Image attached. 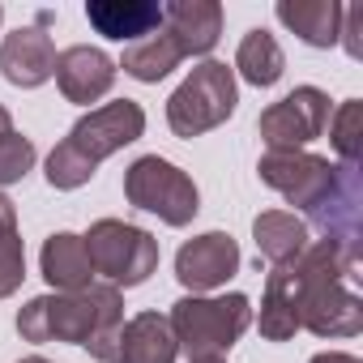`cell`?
<instances>
[{
    "label": "cell",
    "instance_id": "cell-14",
    "mask_svg": "<svg viewBox=\"0 0 363 363\" xmlns=\"http://www.w3.org/2000/svg\"><path fill=\"white\" fill-rule=\"evenodd\" d=\"M86 18L103 39H116V43H141L154 30H162L158 0H90Z\"/></svg>",
    "mask_w": 363,
    "mask_h": 363
},
{
    "label": "cell",
    "instance_id": "cell-18",
    "mask_svg": "<svg viewBox=\"0 0 363 363\" xmlns=\"http://www.w3.org/2000/svg\"><path fill=\"white\" fill-rule=\"evenodd\" d=\"M274 13L308 48H337V30H342V5L337 0H278Z\"/></svg>",
    "mask_w": 363,
    "mask_h": 363
},
{
    "label": "cell",
    "instance_id": "cell-9",
    "mask_svg": "<svg viewBox=\"0 0 363 363\" xmlns=\"http://www.w3.org/2000/svg\"><path fill=\"white\" fill-rule=\"evenodd\" d=\"M141 133H145V111H141V103L116 99V103H103V107L86 111V116L69 128L65 141H69L82 158H90V162L99 167L103 158H111V154H120L124 145H133Z\"/></svg>",
    "mask_w": 363,
    "mask_h": 363
},
{
    "label": "cell",
    "instance_id": "cell-10",
    "mask_svg": "<svg viewBox=\"0 0 363 363\" xmlns=\"http://www.w3.org/2000/svg\"><path fill=\"white\" fill-rule=\"evenodd\" d=\"M235 274H240V244L227 231L193 235L175 252V278L189 295H210V291L227 286Z\"/></svg>",
    "mask_w": 363,
    "mask_h": 363
},
{
    "label": "cell",
    "instance_id": "cell-12",
    "mask_svg": "<svg viewBox=\"0 0 363 363\" xmlns=\"http://www.w3.org/2000/svg\"><path fill=\"white\" fill-rule=\"evenodd\" d=\"M116 60L103 52V48H90V43H77V48H65L56 52V86L69 103H99L111 86H116Z\"/></svg>",
    "mask_w": 363,
    "mask_h": 363
},
{
    "label": "cell",
    "instance_id": "cell-22",
    "mask_svg": "<svg viewBox=\"0 0 363 363\" xmlns=\"http://www.w3.org/2000/svg\"><path fill=\"white\" fill-rule=\"evenodd\" d=\"M26 282V248L18 231V206L0 193V299H9Z\"/></svg>",
    "mask_w": 363,
    "mask_h": 363
},
{
    "label": "cell",
    "instance_id": "cell-5",
    "mask_svg": "<svg viewBox=\"0 0 363 363\" xmlns=\"http://www.w3.org/2000/svg\"><path fill=\"white\" fill-rule=\"evenodd\" d=\"M82 240H86L94 278H99V282H111L116 291L141 286V282L158 269V240H154L150 231L133 227V223L99 218V223H90V231H86Z\"/></svg>",
    "mask_w": 363,
    "mask_h": 363
},
{
    "label": "cell",
    "instance_id": "cell-27",
    "mask_svg": "<svg viewBox=\"0 0 363 363\" xmlns=\"http://www.w3.org/2000/svg\"><path fill=\"white\" fill-rule=\"evenodd\" d=\"M308 363H363V359L350 354V350H320V354H312Z\"/></svg>",
    "mask_w": 363,
    "mask_h": 363
},
{
    "label": "cell",
    "instance_id": "cell-20",
    "mask_svg": "<svg viewBox=\"0 0 363 363\" xmlns=\"http://www.w3.org/2000/svg\"><path fill=\"white\" fill-rule=\"evenodd\" d=\"M179 60H184V52L175 48V39H171L167 30H154L150 39H141V43H128L116 69H124L133 82L158 86L167 73H175V69H179Z\"/></svg>",
    "mask_w": 363,
    "mask_h": 363
},
{
    "label": "cell",
    "instance_id": "cell-6",
    "mask_svg": "<svg viewBox=\"0 0 363 363\" xmlns=\"http://www.w3.org/2000/svg\"><path fill=\"white\" fill-rule=\"evenodd\" d=\"M257 175H261V184H269L274 193L286 197V206L308 214L325 201V193L333 184V162L325 154H308V150H265L257 162Z\"/></svg>",
    "mask_w": 363,
    "mask_h": 363
},
{
    "label": "cell",
    "instance_id": "cell-21",
    "mask_svg": "<svg viewBox=\"0 0 363 363\" xmlns=\"http://www.w3.org/2000/svg\"><path fill=\"white\" fill-rule=\"evenodd\" d=\"M235 69H240V77H244L248 86L269 90V86L282 82V73H286V56H282L278 39H274L269 30L257 26V30H248V35L240 39V48H235Z\"/></svg>",
    "mask_w": 363,
    "mask_h": 363
},
{
    "label": "cell",
    "instance_id": "cell-15",
    "mask_svg": "<svg viewBox=\"0 0 363 363\" xmlns=\"http://www.w3.org/2000/svg\"><path fill=\"white\" fill-rule=\"evenodd\" d=\"M39 269H43L52 291H86L94 282V265H90L86 240L73 235V231H56V235L43 240Z\"/></svg>",
    "mask_w": 363,
    "mask_h": 363
},
{
    "label": "cell",
    "instance_id": "cell-8",
    "mask_svg": "<svg viewBox=\"0 0 363 363\" xmlns=\"http://www.w3.org/2000/svg\"><path fill=\"white\" fill-rule=\"evenodd\" d=\"M308 231L316 227L320 240L337 248H359L363 252V167L333 162V184L316 210H308Z\"/></svg>",
    "mask_w": 363,
    "mask_h": 363
},
{
    "label": "cell",
    "instance_id": "cell-24",
    "mask_svg": "<svg viewBox=\"0 0 363 363\" xmlns=\"http://www.w3.org/2000/svg\"><path fill=\"white\" fill-rule=\"evenodd\" d=\"M94 171H99V167H94L90 158H82L69 141H60V145L48 154V184H52L56 193H73V189L90 184Z\"/></svg>",
    "mask_w": 363,
    "mask_h": 363
},
{
    "label": "cell",
    "instance_id": "cell-1",
    "mask_svg": "<svg viewBox=\"0 0 363 363\" xmlns=\"http://www.w3.org/2000/svg\"><path fill=\"white\" fill-rule=\"evenodd\" d=\"M22 342H69L86 346L99 363H120L124 333V291L111 282H90L86 291H48L18 312Z\"/></svg>",
    "mask_w": 363,
    "mask_h": 363
},
{
    "label": "cell",
    "instance_id": "cell-13",
    "mask_svg": "<svg viewBox=\"0 0 363 363\" xmlns=\"http://www.w3.org/2000/svg\"><path fill=\"white\" fill-rule=\"evenodd\" d=\"M162 30L189 56H210L223 39V5L218 0H171L162 5Z\"/></svg>",
    "mask_w": 363,
    "mask_h": 363
},
{
    "label": "cell",
    "instance_id": "cell-11",
    "mask_svg": "<svg viewBox=\"0 0 363 363\" xmlns=\"http://www.w3.org/2000/svg\"><path fill=\"white\" fill-rule=\"evenodd\" d=\"M0 73L18 90H39L56 73V43L39 26H18L13 35L0 39Z\"/></svg>",
    "mask_w": 363,
    "mask_h": 363
},
{
    "label": "cell",
    "instance_id": "cell-3",
    "mask_svg": "<svg viewBox=\"0 0 363 363\" xmlns=\"http://www.w3.org/2000/svg\"><path fill=\"white\" fill-rule=\"evenodd\" d=\"M235 103H240L235 69H227L223 60H201L167 99V124L175 137L193 141V137L227 124L235 116Z\"/></svg>",
    "mask_w": 363,
    "mask_h": 363
},
{
    "label": "cell",
    "instance_id": "cell-30",
    "mask_svg": "<svg viewBox=\"0 0 363 363\" xmlns=\"http://www.w3.org/2000/svg\"><path fill=\"white\" fill-rule=\"evenodd\" d=\"M0 22H5V9H0Z\"/></svg>",
    "mask_w": 363,
    "mask_h": 363
},
{
    "label": "cell",
    "instance_id": "cell-16",
    "mask_svg": "<svg viewBox=\"0 0 363 363\" xmlns=\"http://www.w3.org/2000/svg\"><path fill=\"white\" fill-rule=\"evenodd\" d=\"M252 240H257L261 261H269V269H274V265H291L312 244V231L291 210H261L252 218Z\"/></svg>",
    "mask_w": 363,
    "mask_h": 363
},
{
    "label": "cell",
    "instance_id": "cell-29",
    "mask_svg": "<svg viewBox=\"0 0 363 363\" xmlns=\"http://www.w3.org/2000/svg\"><path fill=\"white\" fill-rule=\"evenodd\" d=\"M201 363H227V359H201Z\"/></svg>",
    "mask_w": 363,
    "mask_h": 363
},
{
    "label": "cell",
    "instance_id": "cell-2",
    "mask_svg": "<svg viewBox=\"0 0 363 363\" xmlns=\"http://www.w3.org/2000/svg\"><path fill=\"white\" fill-rule=\"evenodd\" d=\"M171 333L175 346L189 354V363L201 359H227V350L248 333L252 325V299L231 295H184L171 303Z\"/></svg>",
    "mask_w": 363,
    "mask_h": 363
},
{
    "label": "cell",
    "instance_id": "cell-19",
    "mask_svg": "<svg viewBox=\"0 0 363 363\" xmlns=\"http://www.w3.org/2000/svg\"><path fill=\"white\" fill-rule=\"evenodd\" d=\"M257 329L265 342H291L299 333V308H295V282L286 265H274L265 274V295H261V316Z\"/></svg>",
    "mask_w": 363,
    "mask_h": 363
},
{
    "label": "cell",
    "instance_id": "cell-28",
    "mask_svg": "<svg viewBox=\"0 0 363 363\" xmlns=\"http://www.w3.org/2000/svg\"><path fill=\"white\" fill-rule=\"evenodd\" d=\"M18 363H52V359H43V354H26V359H18Z\"/></svg>",
    "mask_w": 363,
    "mask_h": 363
},
{
    "label": "cell",
    "instance_id": "cell-17",
    "mask_svg": "<svg viewBox=\"0 0 363 363\" xmlns=\"http://www.w3.org/2000/svg\"><path fill=\"white\" fill-rule=\"evenodd\" d=\"M175 359H179V346L162 312H137L124 320L120 363H175Z\"/></svg>",
    "mask_w": 363,
    "mask_h": 363
},
{
    "label": "cell",
    "instance_id": "cell-26",
    "mask_svg": "<svg viewBox=\"0 0 363 363\" xmlns=\"http://www.w3.org/2000/svg\"><path fill=\"white\" fill-rule=\"evenodd\" d=\"M337 43L346 48V56H350V60H363V5H346V9H342Z\"/></svg>",
    "mask_w": 363,
    "mask_h": 363
},
{
    "label": "cell",
    "instance_id": "cell-23",
    "mask_svg": "<svg viewBox=\"0 0 363 363\" xmlns=\"http://www.w3.org/2000/svg\"><path fill=\"white\" fill-rule=\"evenodd\" d=\"M329 141H333V150H337V158L333 162H350V167H359L363 162V103L359 99H346V103H337V111H329Z\"/></svg>",
    "mask_w": 363,
    "mask_h": 363
},
{
    "label": "cell",
    "instance_id": "cell-4",
    "mask_svg": "<svg viewBox=\"0 0 363 363\" xmlns=\"http://www.w3.org/2000/svg\"><path fill=\"white\" fill-rule=\"evenodd\" d=\"M124 201L133 210L154 214L167 227H189L201 210V193L193 184L189 171H179L175 162L158 158V154H141L128 162L124 171Z\"/></svg>",
    "mask_w": 363,
    "mask_h": 363
},
{
    "label": "cell",
    "instance_id": "cell-7",
    "mask_svg": "<svg viewBox=\"0 0 363 363\" xmlns=\"http://www.w3.org/2000/svg\"><path fill=\"white\" fill-rule=\"evenodd\" d=\"M329 124V94L320 86H295L286 99L269 103L257 120L269 150H303Z\"/></svg>",
    "mask_w": 363,
    "mask_h": 363
},
{
    "label": "cell",
    "instance_id": "cell-25",
    "mask_svg": "<svg viewBox=\"0 0 363 363\" xmlns=\"http://www.w3.org/2000/svg\"><path fill=\"white\" fill-rule=\"evenodd\" d=\"M35 167V141L22 137L18 128L0 137V189H9L18 184V179H26Z\"/></svg>",
    "mask_w": 363,
    "mask_h": 363
}]
</instances>
